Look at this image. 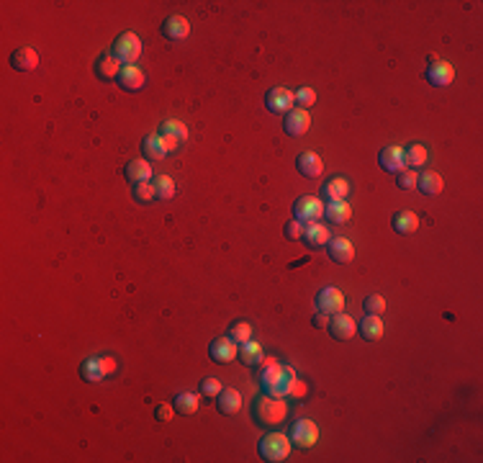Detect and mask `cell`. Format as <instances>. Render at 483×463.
<instances>
[{
  "label": "cell",
  "instance_id": "6da1fadb",
  "mask_svg": "<svg viewBox=\"0 0 483 463\" xmlns=\"http://www.w3.org/2000/svg\"><path fill=\"white\" fill-rule=\"evenodd\" d=\"M252 414L262 427H278L288 420V402L283 396H270L262 391L252 405Z\"/></svg>",
  "mask_w": 483,
  "mask_h": 463
},
{
  "label": "cell",
  "instance_id": "7a4b0ae2",
  "mask_svg": "<svg viewBox=\"0 0 483 463\" xmlns=\"http://www.w3.org/2000/svg\"><path fill=\"white\" fill-rule=\"evenodd\" d=\"M257 378H260V386H262V391H265V394L283 396V399H286L290 384H293V378H296V371H293L290 365L275 363L272 368H268L265 374L257 376Z\"/></svg>",
  "mask_w": 483,
  "mask_h": 463
},
{
  "label": "cell",
  "instance_id": "3957f363",
  "mask_svg": "<svg viewBox=\"0 0 483 463\" xmlns=\"http://www.w3.org/2000/svg\"><path fill=\"white\" fill-rule=\"evenodd\" d=\"M116 371V360L111 355H90L80 363V378L85 384H98Z\"/></svg>",
  "mask_w": 483,
  "mask_h": 463
},
{
  "label": "cell",
  "instance_id": "277c9868",
  "mask_svg": "<svg viewBox=\"0 0 483 463\" xmlns=\"http://www.w3.org/2000/svg\"><path fill=\"white\" fill-rule=\"evenodd\" d=\"M290 448H293V445H290V438L286 433H268L260 443H257L260 455L270 463L286 461L290 453Z\"/></svg>",
  "mask_w": 483,
  "mask_h": 463
},
{
  "label": "cell",
  "instance_id": "5b68a950",
  "mask_svg": "<svg viewBox=\"0 0 483 463\" xmlns=\"http://www.w3.org/2000/svg\"><path fill=\"white\" fill-rule=\"evenodd\" d=\"M142 54V39L134 31H124L118 34V39L114 41V57L124 65H136V59Z\"/></svg>",
  "mask_w": 483,
  "mask_h": 463
},
{
  "label": "cell",
  "instance_id": "8992f818",
  "mask_svg": "<svg viewBox=\"0 0 483 463\" xmlns=\"http://www.w3.org/2000/svg\"><path fill=\"white\" fill-rule=\"evenodd\" d=\"M321 217H324V204H321V198H316V196L296 198V204H293V219H296V222L309 224V222H319Z\"/></svg>",
  "mask_w": 483,
  "mask_h": 463
},
{
  "label": "cell",
  "instance_id": "52a82bcc",
  "mask_svg": "<svg viewBox=\"0 0 483 463\" xmlns=\"http://www.w3.org/2000/svg\"><path fill=\"white\" fill-rule=\"evenodd\" d=\"M288 438H290V445H296L301 451H309V448H314L316 440H319V427L311 422V420H299V422H293Z\"/></svg>",
  "mask_w": 483,
  "mask_h": 463
},
{
  "label": "cell",
  "instance_id": "ba28073f",
  "mask_svg": "<svg viewBox=\"0 0 483 463\" xmlns=\"http://www.w3.org/2000/svg\"><path fill=\"white\" fill-rule=\"evenodd\" d=\"M237 353H239V345L229 335L216 337L208 345V355H211L213 363H232V360H237Z\"/></svg>",
  "mask_w": 483,
  "mask_h": 463
},
{
  "label": "cell",
  "instance_id": "9c48e42d",
  "mask_svg": "<svg viewBox=\"0 0 483 463\" xmlns=\"http://www.w3.org/2000/svg\"><path fill=\"white\" fill-rule=\"evenodd\" d=\"M293 90L283 88V85H278V88L268 90V96H265V106H268V111L270 114H278V116H283V114H288L290 109H293Z\"/></svg>",
  "mask_w": 483,
  "mask_h": 463
},
{
  "label": "cell",
  "instance_id": "30bf717a",
  "mask_svg": "<svg viewBox=\"0 0 483 463\" xmlns=\"http://www.w3.org/2000/svg\"><path fill=\"white\" fill-rule=\"evenodd\" d=\"M329 335L334 337V340H339V343H345V340H350V337L358 335V322L352 319L350 314H332V319H329Z\"/></svg>",
  "mask_w": 483,
  "mask_h": 463
},
{
  "label": "cell",
  "instance_id": "8fae6325",
  "mask_svg": "<svg viewBox=\"0 0 483 463\" xmlns=\"http://www.w3.org/2000/svg\"><path fill=\"white\" fill-rule=\"evenodd\" d=\"M316 309L329 316L345 312V294L339 288H321L316 294Z\"/></svg>",
  "mask_w": 483,
  "mask_h": 463
},
{
  "label": "cell",
  "instance_id": "7c38bea8",
  "mask_svg": "<svg viewBox=\"0 0 483 463\" xmlns=\"http://www.w3.org/2000/svg\"><path fill=\"white\" fill-rule=\"evenodd\" d=\"M303 245L309 247V250H319V247H327L329 239H332V232H329L321 222H309V224H303Z\"/></svg>",
  "mask_w": 483,
  "mask_h": 463
},
{
  "label": "cell",
  "instance_id": "4fadbf2b",
  "mask_svg": "<svg viewBox=\"0 0 483 463\" xmlns=\"http://www.w3.org/2000/svg\"><path fill=\"white\" fill-rule=\"evenodd\" d=\"M118 88L126 90V93H139V90L144 88V72H142V67H136V65H124L121 67V72H118Z\"/></svg>",
  "mask_w": 483,
  "mask_h": 463
},
{
  "label": "cell",
  "instance_id": "5bb4252c",
  "mask_svg": "<svg viewBox=\"0 0 483 463\" xmlns=\"http://www.w3.org/2000/svg\"><path fill=\"white\" fill-rule=\"evenodd\" d=\"M162 36L170 41H185L191 36V23L185 16L175 13V16H167L162 23Z\"/></svg>",
  "mask_w": 483,
  "mask_h": 463
},
{
  "label": "cell",
  "instance_id": "9a60e30c",
  "mask_svg": "<svg viewBox=\"0 0 483 463\" xmlns=\"http://www.w3.org/2000/svg\"><path fill=\"white\" fill-rule=\"evenodd\" d=\"M327 252L339 266H347V263L355 260V245L350 239H345V237H332L327 245Z\"/></svg>",
  "mask_w": 483,
  "mask_h": 463
},
{
  "label": "cell",
  "instance_id": "2e32d148",
  "mask_svg": "<svg viewBox=\"0 0 483 463\" xmlns=\"http://www.w3.org/2000/svg\"><path fill=\"white\" fill-rule=\"evenodd\" d=\"M311 127V114L309 109H290L286 114V131L290 137H303Z\"/></svg>",
  "mask_w": 483,
  "mask_h": 463
},
{
  "label": "cell",
  "instance_id": "e0dca14e",
  "mask_svg": "<svg viewBox=\"0 0 483 463\" xmlns=\"http://www.w3.org/2000/svg\"><path fill=\"white\" fill-rule=\"evenodd\" d=\"M427 80H429L432 85H437V88H447L455 80V67L450 62L437 59V62H432V65L427 67Z\"/></svg>",
  "mask_w": 483,
  "mask_h": 463
},
{
  "label": "cell",
  "instance_id": "ac0fdd59",
  "mask_svg": "<svg viewBox=\"0 0 483 463\" xmlns=\"http://www.w3.org/2000/svg\"><path fill=\"white\" fill-rule=\"evenodd\" d=\"M10 67L19 69V72H34L39 67V52L31 50V47H19L10 54Z\"/></svg>",
  "mask_w": 483,
  "mask_h": 463
},
{
  "label": "cell",
  "instance_id": "d6986e66",
  "mask_svg": "<svg viewBox=\"0 0 483 463\" xmlns=\"http://www.w3.org/2000/svg\"><path fill=\"white\" fill-rule=\"evenodd\" d=\"M350 191H352V186H350L347 177L334 175V177H329V180H324L321 196L327 198V201H347Z\"/></svg>",
  "mask_w": 483,
  "mask_h": 463
},
{
  "label": "cell",
  "instance_id": "ffe728a7",
  "mask_svg": "<svg viewBox=\"0 0 483 463\" xmlns=\"http://www.w3.org/2000/svg\"><path fill=\"white\" fill-rule=\"evenodd\" d=\"M124 175L131 186H136V183H147V180H152V165H149L144 158H134V160L126 162Z\"/></svg>",
  "mask_w": 483,
  "mask_h": 463
},
{
  "label": "cell",
  "instance_id": "44dd1931",
  "mask_svg": "<svg viewBox=\"0 0 483 463\" xmlns=\"http://www.w3.org/2000/svg\"><path fill=\"white\" fill-rule=\"evenodd\" d=\"M121 67H124V65L114 57V52H106V54H100V57L96 59V75H98V80H103V83L116 80Z\"/></svg>",
  "mask_w": 483,
  "mask_h": 463
},
{
  "label": "cell",
  "instance_id": "7402d4cb",
  "mask_svg": "<svg viewBox=\"0 0 483 463\" xmlns=\"http://www.w3.org/2000/svg\"><path fill=\"white\" fill-rule=\"evenodd\" d=\"M378 165L388 173H401L406 168L404 165V147H383L378 152Z\"/></svg>",
  "mask_w": 483,
  "mask_h": 463
},
{
  "label": "cell",
  "instance_id": "603a6c76",
  "mask_svg": "<svg viewBox=\"0 0 483 463\" xmlns=\"http://www.w3.org/2000/svg\"><path fill=\"white\" fill-rule=\"evenodd\" d=\"M296 168L303 177H319L324 173V162L316 152H301L296 158Z\"/></svg>",
  "mask_w": 483,
  "mask_h": 463
},
{
  "label": "cell",
  "instance_id": "cb8c5ba5",
  "mask_svg": "<svg viewBox=\"0 0 483 463\" xmlns=\"http://www.w3.org/2000/svg\"><path fill=\"white\" fill-rule=\"evenodd\" d=\"M216 409L222 414H237L242 409V394L237 389H232V386L222 389L219 396H216Z\"/></svg>",
  "mask_w": 483,
  "mask_h": 463
},
{
  "label": "cell",
  "instance_id": "d4e9b609",
  "mask_svg": "<svg viewBox=\"0 0 483 463\" xmlns=\"http://www.w3.org/2000/svg\"><path fill=\"white\" fill-rule=\"evenodd\" d=\"M383 319L380 316H373V314H365L363 316V322L358 325V332L363 340H367V343H376V340H380L383 337Z\"/></svg>",
  "mask_w": 483,
  "mask_h": 463
},
{
  "label": "cell",
  "instance_id": "484cf974",
  "mask_svg": "<svg viewBox=\"0 0 483 463\" xmlns=\"http://www.w3.org/2000/svg\"><path fill=\"white\" fill-rule=\"evenodd\" d=\"M324 219L332 224H345L352 219V208H350L347 201H329L324 206Z\"/></svg>",
  "mask_w": 483,
  "mask_h": 463
},
{
  "label": "cell",
  "instance_id": "4316f807",
  "mask_svg": "<svg viewBox=\"0 0 483 463\" xmlns=\"http://www.w3.org/2000/svg\"><path fill=\"white\" fill-rule=\"evenodd\" d=\"M391 224H394V232H396V235H414L416 229H419V217H416L414 211L406 208V211H396V214H394V222H391Z\"/></svg>",
  "mask_w": 483,
  "mask_h": 463
},
{
  "label": "cell",
  "instance_id": "83f0119b",
  "mask_svg": "<svg viewBox=\"0 0 483 463\" xmlns=\"http://www.w3.org/2000/svg\"><path fill=\"white\" fill-rule=\"evenodd\" d=\"M442 188H444V180L435 170H427V173H422L419 180H416V191H422L425 196H437Z\"/></svg>",
  "mask_w": 483,
  "mask_h": 463
},
{
  "label": "cell",
  "instance_id": "f1b7e54d",
  "mask_svg": "<svg viewBox=\"0 0 483 463\" xmlns=\"http://www.w3.org/2000/svg\"><path fill=\"white\" fill-rule=\"evenodd\" d=\"M142 149H144V155L149 160H164L170 152H167V147H164L162 137H160V131H155V134H147L144 139H142Z\"/></svg>",
  "mask_w": 483,
  "mask_h": 463
},
{
  "label": "cell",
  "instance_id": "f546056e",
  "mask_svg": "<svg viewBox=\"0 0 483 463\" xmlns=\"http://www.w3.org/2000/svg\"><path fill=\"white\" fill-rule=\"evenodd\" d=\"M237 358H239L244 365H250V368H255V363L262 358V345L260 343H255V340H247L244 345H239V353H237Z\"/></svg>",
  "mask_w": 483,
  "mask_h": 463
},
{
  "label": "cell",
  "instance_id": "4dcf8cb0",
  "mask_svg": "<svg viewBox=\"0 0 483 463\" xmlns=\"http://www.w3.org/2000/svg\"><path fill=\"white\" fill-rule=\"evenodd\" d=\"M198 402H201V396L198 394H191V391H183V394L175 396V412L180 414H195L198 409Z\"/></svg>",
  "mask_w": 483,
  "mask_h": 463
},
{
  "label": "cell",
  "instance_id": "1f68e13d",
  "mask_svg": "<svg viewBox=\"0 0 483 463\" xmlns=\"http://www.w3.org/2000/svg\"><path fill=\"white\" fill-rule=\"evenodd\" d=\"M160 131L167 134V137H173L175 142H180V144L188 142V127H185L183 121H175V118H170V121H164L162 127H160Z\"/></svg>",
  "mask_w": 483,
  "mask_h": 463
},
{
  "label": "cell",
  "instance_id": "d6a6232c",
  "mask_svg": "<svg viewBox=\"0 0 483 463\" xmlns=\"http://www.w3.org/2000/svg\"><path fill=\"white\" fill-rule=\"evenodd\" d=\"M404 165H409V168H422V165H427V147L425 144H411V147H406Z\"/></svg>",
  "mask_w": 483,
  "mask_h": 463
},
{
  "label": "cell",
  "instance_id": "836d02e7",
  "mask_svg": "<svg viewBox=\"0 0 483 463\" xmlns=\"http://www.w3.org/2000/svg\"><path fill=\"white\" fill-rule=\"evenodd\" d=\"M226 335L232 337L237 345H244L247 340H252V325L250 322H244V319H237V322H232V327H229Z\"/></svg>",
  "mask_w": 483,
  "mask_h": 463
},
{
  "label": "cell",
  "instance_id": "e575fe53",
  "mask_svg": "<svg viewBox=\"0 0 483 463\" xmlns=\"http://www.w3.org/2000/svg\"><path fill=\"white\" fill-rule=\"evenodd\" d=\"M152 183H155V193L160 201H170L175 196V180L170 175H157Z\"/></svg>",
  "mask_w": 483,
  "mask_h": 463
},
{
  "label": "cell",
  "instance_id": "d590c367",
  "mask_svg": "<svg viewBox=\"0 0 483 463\" xmlns=\"http://www.w3.org/2000/svg\"><path fill=\"white\" fill-rule=\"evenodd\" d=\"M363 309H365V314H373V316H380L386 312V299L380 294H370L363 301Z\"/></svg>",
  "mask_w": 483,
  "mask_h": 463
},
{
  "label": "cell",
  "instance_id": "8d00e7d4",
  "mask_svg": "<svg viewBox=\"0 0 483 463\" xmlns=\"http://www.w3.org/2000/svg\"><path fill=\"white\" fill-rule=\"evenodd\" d=\"M157 193H155V183H136L134 186V201H139V204H149V201H155Z\"/></svg>",
  "mask_w": 483,
  "mask_h": 463
},
{
  "label": "cell",
  "instance_id": "74e56055",
  "mask_svg": "<svg viewBox=\"0 0 483 463\" xmlns=\"http://www.w3.org/2000/svg\"><path fill=\"white\" fill-rule=\"evenodd\" d=\"M293 100L299 103V109H311V106L316 103V90L303 85V88H299L296 93H293Z\"/></svg>",
  "mask_w": 483,
  "mask_h": 463
},
{
  "label": "cell",
  "instance_id": "f35d334b",
  "mask_svg": "<svg viewBox=\"0 0 483 463\" xmlns=\"http://www.w3.org/2000/svg\"><path fill=\"white\" fill-rule=\"evenodd\" d=\"M416 180H419L416 170H401V173H396V186L401 188V191H414Z\"/></svg>",
  "mask_w": 483,
  "mask_h": 463
},
{
  "label": "cell",
  "instance_id": "ab89813d",
  "mask_svg": "<svg viewBox=\"0 0 483 463\" xmlns=\"http://www.w3.org/2000/svg\"><path fill=\"white\" fill-rule=\"evenodd\" d=\"M222 389H224V386H222L219 378H203V381H201V396H206V399H216Z\"/></svg>",
  "mask_w": 483,
  "mask_h": 463
},
{
  "label": "cell",
  "instance_id": "60d3db41",
  "mask_svg": "<svg viewBox=\"0 0 483 463\" xmlns=\"http://www.w3.org/2000/svg\"><path fill=\"white\" fill-rule=\"evenodd\" d=\"M306 394H309V386H306V381H301L299 376L293 378V384H290V389H288V394L286 396H290L293 402H303L306 399Z\"/></svg>",
  "mask_w": 483,
  "mask_h": 463
},
{
  "label": "cell",
  "instance_id": "b9f144b4",
  "mask_svg": "<svg viewBox=\"0 0 483 463\" xmlns=\"http://www.w3.org/2000/svg\"><path fill=\"white\" fill-rule=\"evenodd\" d=\"M283 235H286V239L296 242V239H301V235H303V224H301V222H296V219H290L288 224L283 227Z\"/></svg>",
  "mask_w": 483,
  "mask_h": 463
},
{
  "label": "cell",
  "instance_id": "7bdbcfd3",
  "mask_svg": "<svg viewBox=\"0 0 483 463\" xmlns=\"http://www.w3.org/2000/svg\"><path fill=\"white\" fill-rule=\"evenodd\" d=\"M275 363H278V358H275V355H262L260 360L255 363V374H257V376L265 374V371H268V368H272Z\"/></svg>",
  "mask_w": 483,
  "mask_h": 463
},
{
  "label": "cell",
  "instance_id": "ee69618b",
  "mask_svg": "<svg viewBox=\"0 0 483 463\" xmlns=\"http://www.w3.org/2000/svg\"><path fill=\"white\" fill-rule=\"evenodd\" d=\"M155 417L160 420V422H170L175 417V407L173 405H160L155 409Z\"/></svg>",
  "mask_w": 483,
  "mask_h": 463
},
{
  "label": "cell",
  "instance_id": "f6af8a7d",
  "mask_svg": "<svg viewBox=\"0 0 483 463\" xmlns=\"http://www.w3.org/2000/svg\"><path fill=\"white\" fill-rule=\"evenodd\" d=\"M329 319H332V316L319 312V314L314 316V327H316V330H324V327H329Z\"/></svg>",
  "mask_w": 483,
  "mask_h": 463
}]
</instances>
